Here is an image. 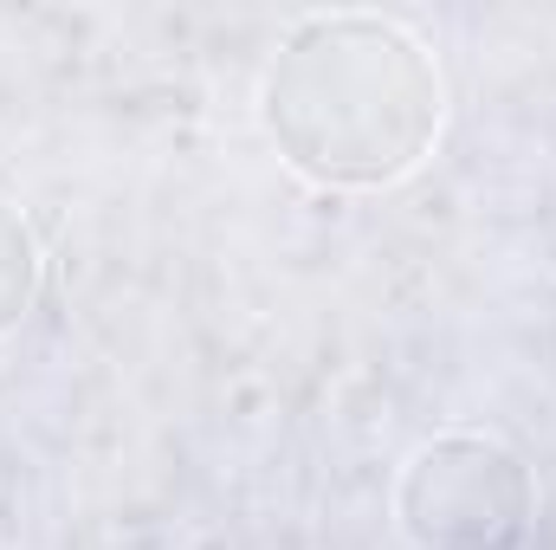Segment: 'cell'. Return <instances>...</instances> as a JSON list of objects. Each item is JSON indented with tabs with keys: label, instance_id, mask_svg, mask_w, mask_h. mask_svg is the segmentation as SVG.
<instances>
[{
	"label": "cell",
	"instance_id": "cell-1",
	"mask_svg": "<svg viewBox=\"0 0 556 550\" xmlns=\"http://www.w3.org/2000/svg\"><path fill=\"white\" fill-rule=\"evenodd\" d=\"M260 124L317 188H389L440 142L446 78L402 20L311 13L260 78Z\"/></svg>",
	"mask_w": 556,
	"mask_h": 550
},
{
	"label": "cell",
	"instance_id": "cell-3",
	"mask_svg": "<svg viewBox=\"0 0 556 550\" xmlns=\"http://www.w3.org/2000/svg\"><path fill=\"white\" fill-rule=\"evenodd\" d=\"M39 291H46V253H39V234H33V221H26L13 201H0V337L20 330V324L33 317Z\"/></svg>",
	"mask_w": 556,
	"mask_h": 550
},
{
	"label": "cell",
	"instance_id": "cell-2",
	"mask_svg": "<svg viewBox=\"0 0 556 550\" xmlns=\"http://www.w3.org/2000/svg\"><path fill=\"white\" fill-rule=\"evenodd\" d=\"M538 518V479L498 434L453 427L420 440L395 479V525L415 550H518Z\"/></svg>",
	"mask_w": 556,
	"mask_h": 550
}]
</instances>
